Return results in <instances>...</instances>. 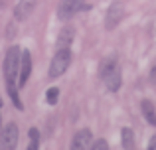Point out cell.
Listing matches in <instances>:
<instances>
[{"instance_id":"5","label":"cell","mask_w":156,"mask_h":150,"mask_svg":"<svg viewBox=\"0 0 156 150\" xmlns=\"http://www.w3.org/2000/svg\"><path fill=\"white\" fill-rule=\"evenodd\" d=\"M81 8H83V0H61L59 8H57V16H59V20H69Z\"/></svg>"},{"instance_id":"8","label":"cell","mask_w":156,"mask_h":150,"mask_svg":"<svg viewBox=\"0 0 156 150\" xmlns=\"http://www.w3.org/2000/svg\"><path fill=\"white\" fill-rule=\"evenodd\" d=\"M34 6H36L34 0H20L16 10H14V20L16 22H24V20L30 16V12L34 10Z\"/></svg>"},{"instance_id":"21","label":"cell","mask_w":156,"mask_h":150,"mask_svg":"<svg viewBox=\"0 0 156 150\" xmlns=\"http://www.w3.org/2000/svg\"><path fill=\"white\" fill-rule=\"evenodd\" d=\"M0 107H2V101H0Z\"/></svg>"},{"instance_id":"3","label":"cell","mask_w":156,"mask_h":150,"mask_svg":"<svg viewBox=\"0 0 156 150\" xmlns=\"http://www.w3.org/2000/svg\"><path fill=\"white\" fill-rule=\"evenodd\" d=\"M18 138H20L18 124L16 123H8L6 127L2 128V134H0V148L12 150L16 144H18Z\"/></svg>"},{"instance_id":"12","label":"cell","mask_w":156,"mask_h":150,"mask_svg":"<svg viewBox=\"0 0 156 150\" xmlns=\"http://www.w3.org/2000/svg\"><path fill=\"white\" fill-rule=\"evenodd\" d=\"M117 67V61H115V58H109V59H105L103 63H101V67H99V75H101V79L107 75V73H111V71Z\"/></svg>"},{"instance_id":"10","label":"cell","mask_w":156,"mask_h":150,"mask_svg":"<svg viewBox=\"0 0 156 150\" xmlns=\"http://www.w3.org/2000/svg\"><path fill=\"white\" fill-rule=\"evenodd\" d=\"M73 36H75V30L69 26H65L63 30L59 32V36H57V50L59 47H69L73 42Z\"/></svg>"},{"instance_id":"9","label":"cell","mask_w":156,"mask_h":150,"mask_svg":"<svg viewBox=\"0 0 156 150\" xmlns=\"http://www.w3.org/2000/svg\"><path fill=\"white\" fill-rule=\"evenodd\" d=\"M103 81H105V85H107V89H109V91H119V89H121V83H122L121 69H119V67H115L111 73H107L103 77Z\"/></svg>"},{"instance_id":"4","label":"cell","mask_w":156,"mask_h":150,"mask_svg":"<svg viewBox=\"0 0 156 150\" xmlns=\"http://www.w3.org/2000/svg\"><path fill=\"white\" fill-rule=\"evenodd\" d=\"M122 16H125V8H122V4L121 2H113L109 6V10H107V16H105V28H107V30L117 28V24L122 20Z\"/></svg>"},{"instance_id":"1","label":"cell","mask_w":156,"mask_h":150,"mask_svg":"<svg viewBox=\"0 0 156 150\" xmlns=\"http://www.w3.org/2000/svg\"><path fill=\"white\" fill-rule=\"evenodd\" d=\"M20 61H22V50L18 46H12L4 59V77H6V85L14 83L16 77L20 73Z\"/></svg>"},{"instance_id":"18","label":"cell","mask_w":156,"mask_h":150,"mask_svg":"<svg viewBox=\"0 0 156 150\" xmlns=\"http://www.w3.org/2000/svg\"><path fill=\"white\" fill-rule=\"evenodd\" d=\"M150 79H152V81H156V63H154L152 71H150Z\"/></svg>"},{"instance_id":"16","label":"cell","mask_w":156,"mask_h":150,"mask_svg":"<svg viewBox=\"0 0 156 150\" xmlns=\"http://www.w3.org/2000/svg\"><path fill=\"white\" fill-rule=\"evenodd\" d=\"M57 99H59V89H57V87H50V89L46 91V101H48L50 105H55Z\"/></svg>"},{"instance_id":"6","label":"cell","mask_w":156,"mask_h":150,"mask_svg":"<svg viewBox=\"0 0 156 150\" xmlns=\"http://www.w3.org/2000/svg\"><path fill=\"white\" fill-rule=\"evenodd\" d=\"M32 73V55L28 50L22 51V61H20V73H18V87H24L28 83V77Z\"/></svg>"},{"instance_id":"13","label":"cell","mask_w":156,"mask_h":150,"mask_svg":"<svg viewBox=\"0 0 156 150\" xmlns=\"http://www.w3.org/2000/svg\"><path fill=\"white\" fill-rule=\"evenodd\" d=\"M8 95L12 97V103H14V107L18 109V111H22V109H24V105H22V101H20L18 93H16V85H14V83H10V85H8Z\"/></svg>"},{"instance_id":"11","label":"cell","mask_w":156,"mask_h":150,"mask_svg":"<svg viewBox=\"0 0 156 150\" xmlns=\"http://www.w3.org/2000/svg\"><path fill=\"white\" fill-rule=\"evenodd\" d=\"M140 109H142V115H144V119L148 120L152 127H156V111H154V105L150 103L148 99H144V101H142V105H140Z\"/></svg>"},{"instance_id":"7","label":"cell","mask_w":156,"mask_h":150,"mask_svg":"<svg viewBox=\"0 0 156 150\" xmlns=\"http://www.w3.org/2000/svg\"><path fill=\"white\" fill-rule=\"evenodd\" d=\"M91 138H93L91 131H89V128H81V131H77V132H75V136H73V140H71V148H75V150L87 148L89 144H91Z\"/></svg>"},{"instance_id":"17","label":"cell","mask_w":156,"mask_h":150,"mask_svg":"<svg viewBox=\"0 0 156 150\" xmlns=\"http://www.w3.org/2000/svg\"><path fill=\"white\" fill-rule=\"evenodd\" d=\"M93 148H95V150H107V148H109V144H107L105 138H99V140L93 142Z\"/></svg>"},{"instance_id":"15","label":"cell","mask_w":156,"mask_h":150,"mask_svg":"<svg viewBox=\"0 0 156 150\" xmlns=\"http://www.w3.org/2000/svg\"><path fill=\"white\" fill-rule=\"evenodd\" d=\"M28 134H30V144H28V148L36 150V148L40 146V132H38V128H30Z\"/></svg>"},{"instance_id":"2","label":"cell","mask_w":156,"mask_h":150,"mask_svg":"<svg viewBox=\"0 0 156 150\" xmlns=\"http://www.w3.org/2000/svg\"><path fill=\"white\" fill-rule=\"evenodd\" d=\"M69 63H71V50H69V47H59V50L55 51V55H53V59H51L48 77H50V79H57L59 75L65 73Z\"/></svg>"},{"instance_id":"14","label":"cell","mask_w":156,"mask_h":150,"mask_svg":"<svg viewBox=\"0 0 156 150\" xmlns=\"http://www.w3.org/2000/svg\"><path fill=\"white\" fill-rule=\"evenodd\" d=\"M122 148H133L134 146V138H133V131H130L129 127L122 128Z\"/></svg>"},{"instance_id":"20","label":"cell","mask_w":156,"mask_h":150,"mask_svg":"<svg viewBox=\"0 0 156 150\" xmlns=\"http://www.w3.org/2000/svg\"><path fill=\"white\" fill-rule=\"evenodd\" d=\"M4 4H6V0H0V8H4Z\"/></svg>"},{"instance_id":"19","label":"cell","mask_w":156,"mask_h":150,"mask_svg":"<svg viewBox=\"0 0 156 150\" xmlns=\"http://www.w3.org/2000/svg\"><path fill=\"white\" fill-rule=\"evenodd\" d=\"M148 146H150V148H156V138L150 140V144H148Z\"/></svg>"}]
</instances>
